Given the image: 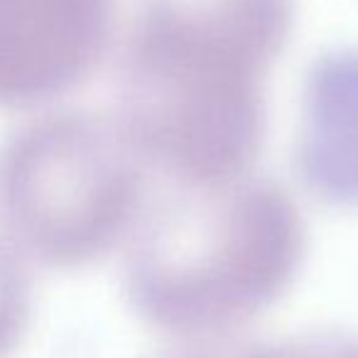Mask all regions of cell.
I'll return each instance as SVG.
<instances>
[{
    "mask_svg": "<svg viewBox=\"0 0 358 358\" xmlns=\"http://www.w3.org/2000/svg\"><path fill=\"white\" fill-rule=\"evenodd\" d=\"M297 0H143L118 66V125L177 187L253 172L265 81Z\"/></svg>",
    "mask_w": 358,
    "mask_h": 358,
    "instance_id": "obj_1",
    "label": "cell"
},
{
    "mask_svg": "<svg viewBox=\"0 0 358 358\" xmlns=\"http://www.w3.org/2000/svg\"><path fill=\"white\" fill-rule=\"evenodd\" d=\"M304 253L302 214L275 179L177 187L130 236L125 299L177 343L236 338L289 292Z\"/></svg>",
    "mask_w": 358,
    "mask_h": 358,
    "instance_id": "obj_2",
    "label": "cell"
},
{
    "mask_svg": "<svg viewBox=\"0 0 358 358\" xmlns=\"http://www.w3.org/2000/svg\"><path fill=\"white\" fill-rule=\"evenodd\" d=\"M143 211L145 162L115 118L50 113L0 148V229L22 258L86 268L130 238Z\"/></svg>",
    "mask_w": 358,
    "mask_h": 358,
    "instance_id": "obj_3",
    "label": "cell"
},
{
    "mask_svg": "<svg viewBox=\"0 0 358 358\" xmlns=\"http://www.w3.org/2000/svg\"><path fill=\"white\" fill-rule=\"evenodd\" d=\"M118 0H0V108L79 89L113 42Z\"/></svg>",
    "mask_w": 358,
    "mask_h": 358,
    "instance_id": "obj_4",
    "label": "cell"
},
{
    "mask_svg": "<svg viewBox=\"0 0 358 358\" xmlns=\"http://www.w3.org/2000/svg\"><path fill=\"white\" fill-rule=\"evenodd\" d=\"M294 169L319 201L358 209V47H336L309 64Z\"/></svg>",
    "mask_w": 358,
    "mask_h": 358,
    "instance_id": "obj_5",
    "label": "cell"
},
{
    "mask_svg": "<svg viewBox=\"0 0 358 358\" xmlns=\"http://www.w3.org/2000/svg\"><path fill=\"white\" fill-rule=\"evenodd\" d=\"M32 312V282L25 258L0 238V358L20 343Z\"/></svg>",
    "mask_w": 358,
    "mask_h": 358,
    "instance_id": "obj_6",
    "label": "cell"
},
{
    "mask_svg": "<svg viewBox=\"0 0 358 358\" xmlns=\"http://www.w3.org/2000/svg\"><path fill=\"white\" fill-rule=\"evenodd\" d=\"M258 358H358V334L322 329L280 341H258Z\"/></svg>",
    "mask_w": 358,
    "mask_h": 358,
    "instance_id": "obj_7",
    "label": "cell"
},
{
    "mask_svg": "<svg viewBox=\"0 0 358 358\" xmlns=\"http://www.w3.org/2000/svg\"><path fill=\"white\" fill-rule=\"evenodd\" d=\"M159 358H258V341L245 338H219V341L179 343L174 351Z\"/></svg>",
    "mask_w": 358,
    "mask_h": 358,
    "instance_id": "obj_8",
    "label": "cell"
}]
</instances>
